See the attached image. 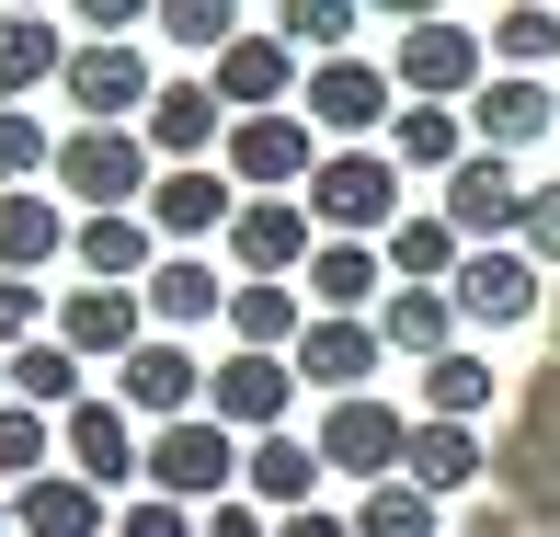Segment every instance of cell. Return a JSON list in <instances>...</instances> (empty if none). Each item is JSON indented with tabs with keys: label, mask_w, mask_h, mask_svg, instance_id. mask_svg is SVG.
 Wrapping results in <instances>:
<instances>
[{
	"label": "cell",
	"mask_w": 560,
	"mask_h": 537,
	"mask_svg": "<svg viewBox=\"0 0 560 537\" xmlns=\"http://www.w3.org/2000/svg\"><path fill=\"white\" fill-rule=\"evenodd\" d=\"M46 184H58V207H81V218H138L149 184H161V161H149L138 126H69L58 161H46Z\"/></svg>",
	"instance_id": "1"
},
{
	"label": "cell",
	"mask_w": 560,
	"mask_h": 537,
	"mask_svg": "<svg viewBox=\"0 0 560 537\" xmlns=\"http://www.w3.org/2000/svg\"><path fill=\"white\" fill-rule=\"evenodd\" d=\"M310 229L320 241H389L400 229V161L389 149H320V172H310Z\"/></svg>",
	"instance_id": "2"
},
{
	"label": "cell",
	"mask_w": 560,
	"mask_h": 537,
	"mask_svg": "<svg viewBox=\"0 0 560 537\" xmlns=\"http://www.w3.org/2000/svg\"><path fill=\"white\" fill-rule=\"evenodd\" d=\"M298 115H310L320 149H377V126H400V81L377 58H320L310 92H298Z\"/></svg>",
	"instance_id": "3"
},
{
	"label": "cell",
	"mask_w": 560,
	"mask_h": 537,
	"mask_svg": "<svg viewBox=\"0 0 560 537\" xmlns=\"http://www.w3.org/2000/svg\"><path fill=\"white\" fill-rule=\"evenodd\" d=\"M389 81L412 92V104H469V92L492 81V35H480V23H457V12H423V23H400Z\"/></svg>",
	"instance_id": "4"
},
{
	"label": "cell",
	"mask_w": 560,
	"mask_h": 537,
	"mask_svg": "<svg viewBox=\"0 0 560 537\" xmlns=\"http://www.w3.org/2000/svg\"><path fill=\"white\" fill-rule=\"evenodd\" d=\"M138 480H149L161 503H184V515H195V503H229V492H241V434L207 423V412H195V423H161Z\"/></svg>",
	"instance_id": "5"
},
{
	"label": "cell",
	"mask_w": 560,
	"mask_h": 537,
	"mask_svg": "<svg viewBox=\"0 0 560 537\" xmlns=\"http://www.w3.org/2000/svg\"><path fill=\"white\" fill-rule=\"evenodd\" d=\"M310 446H320V469H332V480H366V492H377V480H400L412 412H400V400H377V389H366V400H332Z\"/></svg>",
	"instance_id": "6"
},
{
	"label": "cell",
	"mask_w": 560,
	"mask_h": 537,
	"mask_svg": "<svg viewBox=\"0 0 560 537\" xmlns=\"http://www.w3.org/2000/svg\"><path fill=\"white\" fill-rule=\"evenodd\" d=\"M320 252V229L298 195H241V218H229V264H241V287H298Z\"/></svg>",
	"instance_id": "7"
},
{
	"label": "cell",
	"mask_w": 560,
	"mask_h": 537,
	"mask_svg": "<svg viewBox=\"0 0 560 537\" xmlns=\"http://www.w3.org/2000/svg\"><path fill=\"white\" fill-rule=\"evenodd\" d=\"M218 172H229L241 195H310L320 138H310V115H241V126H229V149H218Z\"/></svg>",
	"instance_id": "8"
},
{
	"label": "cell",
	"mask_w": 560,
	"mask_h": 537,
	"mask_svg": "<svg viewBox=\"0 0 560 537\" xmlns=\"http://www.w3.org/2000/svg\"><path fill=\"white\" fill-rule=\"evenodd\" d=\"M207 92L229 104V126H241V115H298L310 69H298V46L275 35V23H252V35H241V46H229V58L207 69Z\"/></svg>",
	"instance_id": "9"
},
{
	"label": "cell",
	"mask_w": 560,
	"mask_h": 537,
	"mask_svg": "<svg viewBox=\"0 0 560 537\" xmlns=\"http://www.w3.org/2000/svg\"><path fill=\"white\" fill-rule=\"evenodd\" d=\"M526 195H538V184H526L515 161H492V149H469V161L446 172V229H457L469 252H503V241L526 229Z\"/></svg>",
	"instance_id": "10"
},
{
	"label": "cell",
	"mask_w": 560,
	"mask_h": 537,
	"mask_svg": "<svg viewBox=\"0 0 560 537\" xmlns=\"http://www.w3.org/2000/svg\"><path fill=\"white\" fill-rule=\"evenodd\" d=\"M287 400H298V366H287V354H218V366H207V423H229L241 446L287 434Z\"/></svg>",
	"instance_id": "11"
},
{
	"label": "cell",
	"mask_w": 560,
	"mask_h": 537,
	"mask_svg": "<svg viewBox=\"0 0 560 537\" xmlns=\"http://www.w3.org/2000/svg\"><path fill=\"white\" fill-rule=\"evenodd\" d=\"M115 400H126V423H195L207 412V366H195V343H161V331H149L138 354H126L115 366Z\"/></svg>",
	"instance_id": "12"
},
{
	"label": "cell",
	"mask_w": 560,
	"mask_h": 537,
	"mask_svg": "<svg viewBox=\"0 0 560 537\" xmlns=\"http://www.w3.org/2000/svg\"><path fill=\"white\" fill-rule=\"evenodd\" d=\"M58 92H69V115H81V126H138L149 92H161V69H149L138 46H69Z\"/></svg>",
	"instance_id": "13"
},
{
	"label": "cell",
	"mask_w": 560,
	"mask_h": 537,
	"mask_svg": "<svg viewBox=\"0 0 560 537\" xmlns=\"http://www.w3.org/2000/svg\"><path fill=\"white\" fill-rule=\"evenodd\" d=\"M138 138H149V161L161 172H207L218 149H229V104L207 81H161L149 92V115H138Z\"/></svg>",
	"instance_id": "14"
},
{
	"label": "cell",
	"mask_w": 560,
	"mask_h": 537,
	"mask_svg": "<svg viewBox=\"0 0 560 537\" xmlns=\"http://www.w3.org/2000/svg\"><path fill=\"white\" fill-rule=\"evenodd\" d=\"M58 469H69V480H92V492H115V480H138V469H149V434L126 423V400H115V389H92L81 412L58 423Z\"/></svg>",
	"instance_id": "15"
},
{
	"label": "cell",
	"mask_w": 560,
	"mask_h": 537,
	"mask_svg": "<svg viewBox=\"0 0 560 537\" xmlns=\"http://www.w3.org/2000/svg\"><path fill=\"white\" fill-rule=\"evenodd\" d=\"M457 320H469V331H515V320H538V297H549V275L538 264H526V252L515 241H503V252H469V264H457Z\"/></svg>",
	"instance_id": "16"
},
{
	"label": "cell",
	"mask_w": 560,
	"mask_h": 537,
	"mask_svg": "<svg viewBox=\"0 0 560 537\" xmlns=\"http://www.w3.org/2000/svg\"><path fill=\"white\" fill-rule=\"evenodd\" d=\"M149 229H161V252H195V241H229V218H241V184L207 161V172H161L149 184Z\"/></svg>",
	"instance_id": "17"
},
{
	"label": "cell",
	"mask_w": 560,
	"mask_h": 537,
	"mask_svg": "<svg viewBox=\"0 0 560 537\" xmlns=\"http://www.w3.org/2000/svg\"><path fill=\"white\" fill-rule=\"evenodd\" d=\"M46 331H58L81 366H126V354L149 343V310H138V287H69Z\"/></svg>",
	"instance_id": "18"
},
{
	"label": "cell",
	"mask_w": 560,
	"mask_h": 537,
	"mask_svg": "<svg viewBox=\"0 0 560 537\" xmlns=\"http://www.w3.org/2000/svg\"><path fill=\"white\" fill-rule=\"evenodd\" d=\"M138 310H149V331H161V343H184V331L229 320V287H218L207 252H161V264H149V287H138Z\"/></svg>",
	"instance_id": "19"
},
{
	"label": "cell",
	"mask_w": 560,
	"mask_h": 537,
	"mask_svg": "<svg viewBox=\"0 0 560 537\" xmlns=\"http://www.w3.org/2000/svg\"><path fill=\"white\" fill-rule=\"evenodd\" d=\"M298 297H310V320H377V297H389L377 241H320L310 275H298Z\"/></svg>",
	"instance_id": "20"
},
{
	"label": "cell",
	"mask_w": 560,
	"mask_h": 537,
	"mask_svg": "<svg viewBox=\"0 0 560 537\" xmlns=\"http://www.w3.org/2000/svg\"><path fill=\"white\" fill-rule=\"evenodd\" d=\"M549 126H560L549 81H515V69H492V81L469 92V149H492V161H515V149H538Z\"/></svg>",
	"instance_id": "21"
},
{
	"label": "cell",
	"mask_w": 560,
	"mask_h": 537,
	"mask_svg": "<svg viewBox=\"0 0 560 537\" xmlns=\"http://www.w3.org/2000/svg\"><path fill=\"white\" fill-rule=\"evenodd\" d=\"M320 480H332V469H320V446H310V434H264V446H241V503H264L275 526H287V515H310V503H320Z\"/></svg>",
	"instance_id": "22"
},
{
	"label": "cell",
	"mask_w": 560,
	"mask_h": 537,
	"mask_svg": "<svg viewBox=\"0 0 560 537\" xmlns=\"http://www.w3.org/2000/svg\"><path fill=\"white\" fill-rule=\"evenodd\" d=\"M377 354H389V343H377V320H310V331H298V354H287V366H298V389H332V400H366Z\"/></svg>",
	"instance_id": "23"
},
{
	"label": "cell",
	"mask_w": 560,
	"mask_h": 537,
	"mask_svg": "<svg viewBox=\"0 0 560 537\" xmlns=\"http://www.w3.org/2000/svg\"><path fill=\"white\" fill-rule=\"evenodd\" d=\"M400 480H412L423 503L480 492V480H492V446H480V423H412V446H400Z\"/></svg>",
	"instance_id": "24"
},
{
	"label": "cell",
	"mask_w": 560,
	"mask_h": 537,
	"mask_svg": "<svg viewBox=\"0 0 560 537\" xmlns=\"http://www.w3.org/2000/svg\"><path fill=\"white\" fill-rule=\"evenodd\" d=\"M69 46H81V35H69L58 12H0V115L35 104V92L69 69Z\"/></svg>",
	"instance_id": "25"
},
{
	"label": "cell",
	"mask_w": 560,
	"mask_h": 537,
	"mask_svg": "<svg viewBox=\"0 0 560 537\" xmlns=\"http://www.w3.org/2000/svg\"><path fill=\"white\" fill-rule=\"evenodd\" d=\"M492 480H515L526 503H560V354H549L538 389H526V434H515V457H503ZM526 503H515V515H526ZM549 537H560V526H549Z\"/></svg>",
	"instance_id": "26"
},
{
	"label": "cell",
	"mask_w": 560,
	"mask_h": 537,
	"mask_svg": "<svg viewBox=\"0 0 560 537\" xmlns=\"http://www.w3.org/2000/svg\"><path fill=\"white\" fill-rule=\"evenodd\" d=\"M69 252H81V287H149L161 229H149V218H81V229H69Z\"/></svg>",
	"instance_id": "27"
},
{
	"label": "cell",
	"mask_w": 560,
	"mask_h": 537,
	"mask_svg": "<svg viewBox=\"0 0 560 537\" xmlns=\"http://www.w3.org/2000/svg\"><path fill=\"white\" fill-rule=\"evenodd\" d=\"M377 264H389L400 287H457V264H469V241L446 229V207H400V229L377 241Z\"/></svg>",
	"instance_id": "28"
},
{
	"label": "cell",
	"mask_w": 560,
	"mask_h": 537,
	"mask_svg": "<svg viewBox=\"0 0 560 537\" xmlns=\"http://www.w3.org/2000/svg\"><path fill=\"white\" fill-rule=\"evenodd\" d=\"M12 526H23V537H115L104 492H92V480H69V469L23 480V492H12Z\"/></svg>",
	"instance_id": "29"
},
{
	"label": "cell",
	"mask_w": 560,
	"mask_h": 537,
	"mask_svg": "<svg viewBox=\"0 0 560 537\" xmlns=\"http://www.w3.org/2000/svg\"><path fill=\"white\" fill-rule=\"evenodd\" d=\"M377 343L412 354V366L457 354V297H446V287H389V297H377Z\"/></svg>",
	"instance_id": "30"
},
{
	"label": "cell",
	"mask_w": 560,
	"mask_h": 537,
	"mask_svg": "<svg viewBox=\"0 0 560 537\" xmlns=\"http://www.w3.org/2000/svg\"><path fill=\"white\" fill-rule=\"evenodd\" d=\"M69 229L81 218H69L58 195H0V275H46L69 252Z\"/></svg>",
	"instance_id": "31"
},
{
	"label": "cell",
	"mask_w": 560,
	"mask_h": 537,
	"mask_svg": "<svg viewBox=\"0 0 560 537\" xmlns=\"http://www.w3.org/2000/svg\"><path fill=\"white\" fill-rule=\"evenodd\" d=\"M310 297L298 287H229V354H298Z\"/></svg>",
	"instance_id": "32"
},
{
	"label": "cell",
	"mask_w": 560,
	"mask_h": 537,
	"mask_svg": "<svg viewBox=\"0 0 560 537\" xmlns=\"http://www.w3.org/2000/svg\"><path fill=\"white\" fill-rule=\"evenodd\" d=\"M12 400H23V412H46V423H69V412L92 400V389H81V354H69L58 331L23 343V354H12Z\"/></svg>",
	"instance_id": "33"
},
{
	"label": "cell",
	"mask_w": 560,
	"mask_h": 537,
	"mask_svg": "<svg viewBox=\"0 0 560 537\" xmlns=\"http://www.w3.org/2000/svg\"><path fill=\"white\" fill-rule=\"evenodd\" d=\"M389 161L400 172H457V161H469V115H457V104H400Z\"/></svg>",
	"instance_id": "34"
},
{
	"label": "cell",
	"mask_w": 560,
	"mask_h": 537,
	"mask_svg": "<svg viewBox=\"0 0 560 537\" xmlns=\"http://www.w3.org/2000/svg\"><path fill=\"white\" fill-rule=\"evenodd\" d=\"M492 400H503V377L480 366L469 343H457V354H435V366H423V423H480V412H492Z\"/></svg>",
	"instance_id": "35"
},
{
	"label": "cell",
	"mask_w": 560,
	"mask_h": 537,
	"mask_svg": "<svg viewBox=\"0 0 560 537\" xmlns=\"http://www.w3.org/2000/svg\"><path fill=\"white\" fill-rule=\"evenodd\" d=\"M492 58L515 69V81H549V69H560V12H538V0L492 12Z\"/></svg>",
	"instance_id": "36"
},
{
	"label": "cell",
	"mask_w": 560,
	"mask_h": 537,
	"mask_svg": "<svg viewBox=\"0 0 560 537\" xmlns=\"http://www.w3.org/2000/svg\"><path fill=\"white\" fill-rule=\"evenodd\" d=\"M354 23H366L354 0H287V12H275V35L320 69V58H354Z\"/></svg>",
	"instance_id": "37"
},
{
	"label": "cell",
	"mask_w": 560,
	"mask_h": 537,
	"mask_svg": "<svg viewBox=\"0 0 560 537\" xmlns=\"http://www.w3.org/2000/svg\"><path fill=\"white\" fill-rule=\"evenodd\" d=\"M149 23H161V35L184 46V58H207V69H218L229 46L252 35V12H229V0H172V12H149Z\"/></svg>",
	"instance_id": "38"
},
{
	"label": "cell",
	"mask_w": 560,
	"mask_h": 537,
	"mask_svg": "<svg viewBox=\"0 0 560 537\" xmlns=\"http://www.w3.org/2000/svg\"><path fill=\"white\" fill-rule=\"evenodd\" d=\"M46 469H58V423L0 400V492H23V480H46Z\"/></svg>",
	"instance_id": "39"
},
{
	"label": "cell",
	"mask_w": 560,
	"mask_h": 537,
	"mask_svg": "<svg viewBox=\"0 0 560 537\" xmlns=\"http://www.w3.org/2000/svg\"><path fill=\"white\" fill-rule=\"evenodd\" d=\"M354 537H435V503H423L412 480H377V492L354 503Z\"/></svg>",
	"instance_id": "40"
},
{
	"label": "cell",
	"mask_w": 560,
	"mask_h": 537,
	"mask_svg": "<svg viewBox=\"0 0 560 537\" xmlns=\"http://www.w3.org/2000/svg\"><path fill=\"white\" fill-rule=\"evenodd\" d=\"M46 161H58V138H46V126L12 104V115H0V195H35V172H46Z\"/></svg>",
	"instance_id": "41"
},
{
	"label": "cell",
	"mask_w": 560,
	"mask_h": 537,
	"mask_svg": "<svg viewBox=\"0 0 560 537\" xmlns=\"http://www.w3.org/2000/svg\"><path fill=\"white\" fill-rule=\"evenodd\" d=\"M46 320H58V297H46L35 275H0V354H23V343H46Z\"/></svg>",
	"instance_id": "42"
},
{
	"label": "cell",
	"mask_w": 560,
	"mask_h": 537,
	"mask_svg": "<svg viewBox=\"0 0 560 537\" xmlns=\"http://www.w3.org/2000/svg\"><path fill=\"white\" fill-rule=\"evenodd\" d=\"M515 252H526V264H538V275L560 264V172H549L538 195H526V229H515Z\"/></svg>",
	"instance_id": "43"
},
{
	"label": "cell",
	"mask_w": 560,
	"mask_h": 537,
	"mask_svg": "<svg viewBox=\"0 0 560 537\" xmlns=\"http://www.w3.org/2000/svg\"><path fill=\"white\" fill-rule=\"evenodd\" d=\"M115 537H195V515H184V503H161V492H138V503L115 515Z\"/></svg>",
	"instance_id": "44"
},
{
	"label": "cell",
	"mask_w": 560,
	"mask_h": 537,
	"mask_svg": "<svg viewBox=\"0 0 560 537\" xmlns=\"http://www.w3.org/2000/svg\"><path fill=\"white\" fill-rule=\"evenodd\" d=\"M195 537H275V515H264V503H241V492H229V503H207V515H195Z\"/></svg>",
	"instance_id": "45"
},
{
	"label": "cell",
	"mask_w": 560,
	"mask_h": 537,
	"mask_svg": "<svg viewBox=\"0 0 560 537\" xmlns=\"http://www.w3.org/2000/svg\"><path fill=\"white\" fill-rule=\"evenodd\" d=\"M275 537H354V515H332V503H310V515H287Z\"/></svg>",
	"instance_id": "46"
},
{
	"label": "cell",
	"mask_w": 560,
	"mask_h": 537,
	"mask_svg": "<svg viewBox=\"0 0 560 537\" xmlns=\"http://www.w3.org/2000/svg\"><path fill=\"white\" fill-rule=\"evenodd\" d=\"M0 400H12V354H0Z\"/></svg>",
	"instance_id": "47"
},
{
	"label": "cell",
	"mask_w": 560,
	"mask_h": 537,
	"mask_svg": "<svg viewBox=\"0 0 560 537\" xmlns=\"http://www.w3.org/2000/svg\"><path fill=\"white\" fill-rule=\"evenodd\" d=\"M0 526H12V492H0Z\"/></svg>",
	"instance_id": "48"
},
{
	"label": "cell",
	"mask_w": 560,
	"mask_h": 537,
	"mask_svg": "<svg viewBox=\"0 0 560 537\" xmlns=\"http://www.w3.org/2000/svg\"><path fill=\"white\" fill-rule=\"evenodd\" d=\"M549 104H560V81H549Z\"/></svg>",
	"instance_id": "49"
}]
</instances>
